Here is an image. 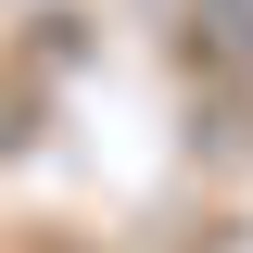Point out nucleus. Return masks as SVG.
<instances>
[{"instance_id": "nucleus-1", "label": "nucleus", "mask_w": 253, "mask_h": 253, "mask_svg": "<svg viewBox=\"0 0 253 253\" xmlns=\"http://www.w3.org/2000/svg\"><path fill=\"white\" fill-rule=\"evenodd\" d=\"M190 51L228 63V76H253V0H203V13H190Z\"/></svg>"}]
</instances>
